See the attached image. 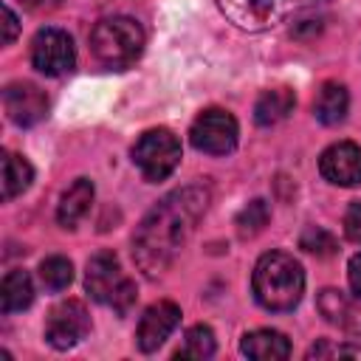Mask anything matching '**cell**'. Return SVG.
<instances>
[{
	"mask_svg": "<svg viewBox=\"0 0 361 361\" xmlns=\"http://www.w3.org/2000/svg\"><path fill=\"white\" fill-rule=\"evenodd\" d=\"M209 203H212V192L203 183H189L161 197L135 228V237H133L135 265L147 276L164 274L175 262L186 240L192 237Z\"/></svg>",
	"mask_w": 361,
	"mask_h": 361,
	"instance_id": "1",
	"label": "cell"
},
{
	"mask_svg": "<svg viewBox=\"0 0 361 361\" xmlns=\"http://www.w3.org/2000/svg\"><path fill=\"white\" fill-rule=\"evenodd\" d=\"M251 288L265 310H293L305 293V271L285 251H268L257 259Z\"/></svg>",
	"mask_w": 361,
	"mask_h": 361,
	"instance_id": "2",
	"label": "cell"
},
{
	"mask_svg": "<svg viewBox=\"0 0 361 361\" xmlns=\"http://www.w3.org/2000/svg\"><path fill=\"white\" fill-rule=\"evenodd\" d=\"M324 3L327 0H217L228 23H234L243 31H268Z\"/></svg>",
	"mask_w": 361,
	"mask_h": 361,
	"instance_id": "3",
	"label": "cell"
},
{
	"mask_svg": "<svg viewBox=\"0 0 361 361\" xmlns=\"http://www.w3.org/2000/svg\"><path fill=\"white\" fill-rule=\"evenodd\" d=\"M93 56L110 68H124L144 51V28L133 17H107L90 34Z\"/></svg>",
	"mask_w": 361,
	"mask_h": 361,
	"instance_id": "4",
	"label": "cell"
},
{
	"mask_svg": "<svg viewBox=\"0 0 361 361\" xmlns=\"http://www.w3.org/2000/svg\"><path fill=\"white\" fill-rule=\"evenodd\" d=\"M85 288L87 293L102 302V305H110L116 313H127L135 302V285L124 276L121 271V262L116 254L110 251H102L96 257L87 259V271H85Z\"/></svg>",
	"mask_w": 361,
	"mask_h": 361,
	"instance_id": "5",
	"label": "cell"
},
{
	"mask_svg": "<svg viewBox=\"0 0 361 361\" xmlns=\"http://www.w3.org/2000/svg\"><path fill=\"white\" fill-rule=\"evenodd\" d=\"M133 164L141 169L144 180L158 183V180L169 178L175 172V166L180 164V141L166 127L147 130L133 147Z\"/></svg>",
	"mask_w": 361,
	"mask_h": 361,
	"instance_id": "6",
	"label": "cell"
},
{
	"mask_svg": "<svg viewBox=\"0 0 361 361\" xmlns=\"http://www.w3.org/2000/svg\"><path fill=\"white\" fill-rule=\"evenodd\" d=\"M237 135H240V127H237V118L220 107H209L203 110L195 121H192V130H189V141L195 149L206 152V155H226L237 147Z\"/></svg>",
	"mask_w": 361,
	"mask_h": 361,
	"instance_id": "7",
	"label": "cell"
},
{
	"mask_svg": "<svg viewBox=\"0 0 361 361\" xmlns=\"http://www.w3.org/2000/svg\"><path fill=\"white\" fill-rule=\"evenodd\" d=\"M90 333V316L85 302L79 299H65L51 307L45 319V338L56 350H71L76 347L85 336Z\"/></svg>",
	"mask_w": 361,
	"mask_h": 361,
	"instance_id": "8",
	"label": "cell"
},
{
	"mask_svg": "<svg viewBox=\"0 0 361 361\" xmlns=\"http://www.w3.org/2000/svg\"><path fill=\"white\" fill-rule=\"evenodd\" d=\"M31 62L45 76H62L76 65V48L68 31L39 28L31 42Z\"/></svg>",
	"mask_w": 361,
	"mask_h": 361,
	"instance_id": "9",
	"label": "cell"
},
{
	"mask_svg": "<svg viewBox=\"0 0 361 361\" xmlns=\"http://www.w3.org/2000/svg\"><path fill=\"white\" fill-rule=\"evenodd\" d=\"M180 322V307L175 302H155L144 310V316L138 319L135 327V344L141 353H155L178 327Z\"/></svg>",
	"mask_w": 361,
	"mask_h": 361,
	"instance_id": "10",
	"label": "cell"
},
{
	"mask_svg": "<svg viewBox=\"0 0 361 361\" xmlns=\"http://www.w3.org/2000/svg\"><path fill=\"white\" fill-rule=\"evenodd\" d=\"M3 107H6V116L17 127H31V124L45 118L48 96L31 82H11L3 90Z\"/></svg>",
	"mask_w": 361,
	"mask_h": 361,
	"instance_id": "11",
	"label": "cell"
},
{
	"mask_svg": "<svg viewBox=\"0 0 361 361\" xmlns=\"http://www.w3.org/2000/svg\"><path fill=\"white\" fill-rule=\"evenodd\" d=\"M319 172L324 180L336 186H358L361 183V147L353 141L330 144L319 158Z\"/></svg>",
	"mask_w": 361,
	"mask_h": 361,
	"instance_id": "12",
	"label": "cell"
},
{
	"mask_svg": "<svg viewBox=\"0 0 361 361\" xmlns=\"http://www.w3.org/2000/svg\"><path fill=\"white\" fill-rule=\"evenodd\" d=\"M240 350L257 361H282L290 355V341L279 330H251L243 336Z\"/></svg>",
	"mask_w": 361,
	"mask_h": 361,
	"instance_id": "13",
	"label": "cell"
},
{
	"mask_svg": "<svg viewBox=\"0 0 361 361\" xmlns=\"http://www.w3.org/2000/svg\"><path fill=\"white\" fill-rule=\"evenodd\" d=\"M296 107V96L290 87H271L265 93H259L257 104H254V121L259 127H274L279 121H285Z\"/></svg>",
	"mask_w": 361,
	"mask_h": 361,
	"instance_id": "14",
	"label": "cell"
},
{
	"mask_svg": "<svg viewBox=\"0 0 361 361\" xmlns=\"http://www.w3.org/2000/svg\"><path fill=\"white\" fill-rule=\"evenodd\" d=\"M90 203H93V183H90L87 178H76V180L65 189V195H62V200H59V206H56V220H59V226L73 228V226L90 212Z\"/></svg>",
	"mask_w": 361,
	"mask_h": 361,
	"instance_id": "15",
	"label": "cell"
},
{
	"mask_svg": "<svg viewBox=\"0 0 361 361\" xmlns=\"http://www.w3.org/2000/svg\"><path fill=\"white\" fill-rule=\"evenodd\" d=\"M319 310H322V316H324L330 324H338V327L353 330V333L361 330V310H358L341 290H333V288L322 290V293H319Z\"/></svg>",
	"mask_w": 361,
	"mask_h": 361,
	"instance_id": "16",
	"label": "cell"
},
{
	"mask_svg": "<svg viewBox=\"0 0 361 361\" xmlns=\"http://www.w3.org/2000/svg\"><path fill=\"white\" fill-rule=\"evenodd\" d=\"M347 107H350V93L344 85L338 82H324L313 99V113L322 124H338L344 121L347 116Z\"/></svg>",
	"mask_w": 361,
	"mask_h": 361,
	"instance_id": "17",
	"label": "cell"
},
{
	"mask_svg": "<svg viewBox=\"0 0 361 361\" xmlns=\"http://www.w3.org/2000/svg\"><path fill=\"white\" fill-rule=\"evenodd\" d=\"M34 302V282L25 271L14 268L3 276V285H0V310L3 313H17V310H25L28 305Z\"/></svg>",
	"mask_w": 361,
	"mask_h": 361,
	"instance_id": "18",
	"label": "cell"
},
{
	"mask_svg": "<svg viewBox=\"0 0 361 361\" xmlns=\"http://www.w3.org/2000/svg\"><path fill=\"white\" fill-rule=\"evenodd\" d=\"M34 180L31 164L17 152H3V200L23 195Z\"/></svg>",
	"mask_w": 361,
	"mask_h": 361,
	"instance_id": "19",
	"label": "cell"
},
{
	"mask_svg": "<svg viewBox=\"0 0 361 361\" xmlns=\"http://www.w3.org/2000/svg\"><path fill=\"white\" fill-rule=\"evenodd\" d=\"M214 333L206 324H195L186 330L183 344L175 350V358H209L214 355Z\"/></svg>",
	"mask_w": 361,
	"mask_h": 361,
	"instance_id": "20",
	"label": "cell"
},
{
	"mask_svg": "<svg viewBox=\"0 0 361 361\" xmlns=\"http://www.w3.org/2000/svg\"><path fill=\"white\" fill-rule=\"evenodd\" d=\"M268 220H271V209L265 200L257 197L237 212V231H240V237H254L268 226Z\"/></svg>",
	"mask_w": 361,
	"mask_h": 361,
	"instance_id": "21",
	"label": "cell"
},
{
	"mask_svg": "<svg viewBox=\"0 0 361 361\" xmlns=\"http://www.w3.org/2000/svg\"><path fill=\"white\" fill-rule=\"evenodd\" d=\"M39 279H42V285H45L48 290H62V288H68L71 279H73V265H71V259H65V257H59V254L42 259V262H39Z\"/></svg>",
	"mask_w": 361,
	"mask_h": 361,
	"instance_id": "22",
	"label": "cell"
},
{
	"mask_svg": "<svg viewBox=\"0 0 361 361\" xmlns=\"http://www.w3.org/2000/svg\"><path fill=\"white\" fill-rule=\"evenodd\" d=\"M299 245H302L305 251L316 254V257H333L336 248H338V245H336V237H333L330 231H324V228H316V226H307V228L302 231Z\"/></svg>",
	"mask_w": 361,
	"mask_h": 361,
	"instance_id": "23",
	"label": "cell"
},
{
	"mask_svg": "<svg viewBox=\"0 0 361 361\" xmlns=\"http://www.w3.org/2000/svg\"><path fill=\"white\" fill-rule=\"evenodd\" d=\"M333 355H353V358H361V347L355 344H333V341H319L307 350V358H333Z\"/></svg>",
	"mask_w": 361,
	"mask_h": 361,
	"instance_id": "24",
	"label": "cell"
},
{
	"mask_svg": "<svg viewBox=\"0 0 361 361\" xmlns=\"http://www.w3.org/2000/svg\"><path fill=\"white\" fill-rule=\"evenodd\" d=\"M344 234L353 243H361V200L347 209V214H344Z\"/></svg>",
	"mask_w": 361,
	"mask_h": 361,
	"instance_id": "25",
	"label": "cell"
},
{
	"mask_svg": "<svg viewBox=\"0 0 361 361\" xmlns=\"http://www.w3.org/2000/svg\"><path fill=\"white\" fill-rule=\"evenodd\" d=\"M17 31H20V25H17V14L11 11L8 3H3V42L8 45V42L17 37Z\"/></svg>",
	"mask_w": 361,
	"mask_h": 361,
	"instance_id": "26",
	"label": "cell"
},
{
	"mask_svg": "<svg viewBox=\"0 0 361 361\" xmlns=\"http://www.w3.org/2000/svg\"><path fill=\"white\" fill-rule=\"evenodd\" d=\"M347 276H350V288H353V293L361 299V254H355V257L350 259V265H347Z\"/></svg>",
	"mask_w": 361,
	"mask_h": 361,
	"instance_id": "27",
	"label": "cell"
},
{
	"mask_svg": "<svg viewBox=\"0 0 361 361\" xmlns=\"http://www.w3.org/2000/svg\"><path fill=\"white\" fill-rule=\"evenodd\" d=\"M25 8H31V11H48V8H54L59 0H20Z\"/></svg>",
	"mask_w": 361,
	"mask_h": 361,
	"instance_id": "28",
	"label": "cell"
}]
</instances>
